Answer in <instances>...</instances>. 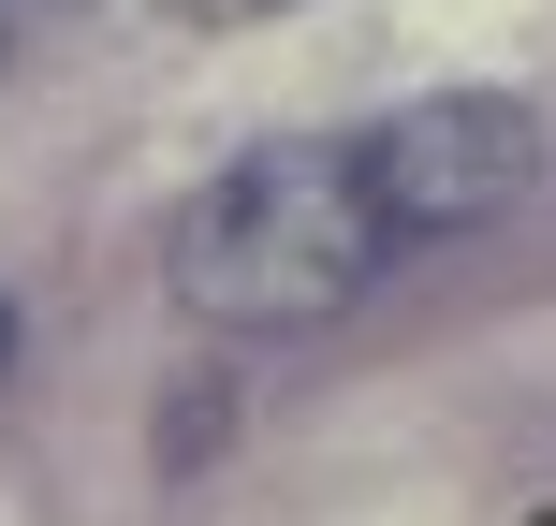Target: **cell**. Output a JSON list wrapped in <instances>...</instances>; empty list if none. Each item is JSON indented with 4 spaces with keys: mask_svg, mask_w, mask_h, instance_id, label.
Masks as SVG:
<instances>
[{
    "mask_svg": "<svg viewBox=\"0 0 556 526\" xmlns=\"http://www.w3.org/2000/svg\"><path fill=\"white\" fill-rule=\"evenodd\" d=\"M0 365H15V322H0Z\"/></svg>",
    "mask_w": 556,
    "mask_h": 526,
    "instance_id": "3957f363",
    "label": "cell"
},
{
    "mask_svg": "<svg viewBox=\"0 0 556 526\" xmlns=\"http://www.w3.org/2000/svg\"><path fill=\"white\" fill-rule=\"evenodd\" d=\"M352 146H366V191L395 234H469L498 205H528V176H542V117L498 88H425V103L366 117Z\"/></svg>",
    "mask_w": 556,
    "mask_h": 526,
    "instance_id": "7a4b0ae2",
    "label": "cell"
},
{
    "mask_svg": "<svg viewBox=\"0 0 556 526\" xmlns=\"http://www.w3.org/2000/svg\"><path fill=\"white\" fill-rule=\"evenodd\" d=\"M381 249H395V220L366 191V146L293 132V146L220 162L176 205V307H205V322H337L381 278Z\"/></svg>",
    "mask_w": 556,
    "mask_h": 526,
    "instance_id": "6da1fadb",
    "label": "cell"
}]
</instances>
